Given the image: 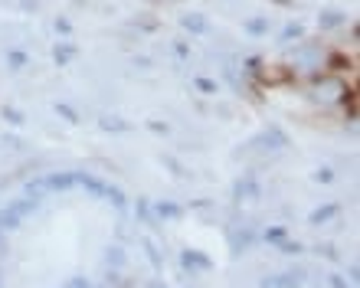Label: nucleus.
I'll return each instance as SVG.
<instances>
[{
    "mask_svg": "<svg viewBox=\"0 0 360 288\" xmlns=\"http://www.w3.org/2000/svg\"><path fill=\"white\" fill-rule=\"evenodd\" d=\"M347 23V13L344 10H321L318 13V27L321 30H334V27H344Z\"/></svg>",
    "mask_w": 360,
    "mask_h": 288,
    "instance_id": "1",
    "label": "nucleus"
},
{
    "mask_svg": "<svg viewBox=\"0 0 360 288\" xmlns=\"http://www.w3.org/2000/svg\"><path fill=\"white\" fill-rule=\"evenodd\" d=\"M180 27L190 30V33H207V20H203V13H184Z\"/></svg>",
    "mask_w": 360,
    "mask_h": 288,
    "instance_id": "2",
    "label": "nucleus"
},
{
    "mask_svg": "<svg viewBox=\"0 0 360 288\" xmlns=\"http://www.w3.org/2000/svg\"><path fill=\"white\" fill-rule=\"evenodd\" d=\"M246 30H249V33H266V30H269V20H249Z\"/></svg>",
    "mask_w": 360,
    "mask_h": 288,
    "instance_id": "3",
    "label": "nucleus"
},
{
    "mask_svg": "<svg viewBox=\"0 0 360 288\" xmlns=\"http://www.w3.org/2000/svg\"><path fill=\"white\" fill-rule=\"evenodd\" d=\"M292 37H302V27H298V23H292V27H285L282 39H292Z\"/></svg>",
    "mask_w": 360,
    "mask_h": 288,
    "instance_id": "4",
    "label": "nucleus"
},
{
    "mask_svg": "<svg viewBox=\"0 0 360 288\" xmlns=\"http://www.w3.org/2000/svg\"><path fill=\"white\" fill-rule=\"evenodd\" d=\"M69 53H72V49H69V46H63V49L56 46V59H59V63H63V59H69Z\"/></svg>",
    "mask_w": 360,
    "mask_h": 288,
    "instance_id": "5",
    "label": "nucleus"
},
{
    "mask_svg": "<svg viewBox=\"0 0 360 288\" xmlns=\"http://www.w3.org/2000/svg\"><path fill=\"white\" fill-rule=\"evenodd\" d=\"M56 30L59 33H69V20H56Z\"/></svg>",
    "mask_w": 360,
    "mask_h": 288,
    "instance_id": "6",
    "label": "nucleus"
}]
</instances>
